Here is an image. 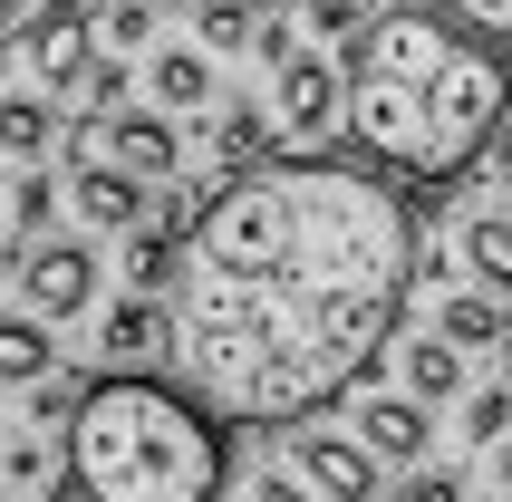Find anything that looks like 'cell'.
Here are the masks:
<instances>
[{"instance_id": "1", "label": "cell", "mask_w": 512, "mask_h": 502, "mask_svg": "<svg viewBox=\"0 0 512 502\" xmlns=\"http://www.w3.org/2000/svg\"><path fill=\"white\" fill-rule=\"evenodd\" d=\"M416 203L368 165H242L194 203L174 271V358L223 425L339 406L406 319Z\"/></svg>"}, {"instance_id": "2", "label": "cell", "mask_w": 512, "mask_h": 502, "mask_svg": "<svg viewBox=\"0 0 512 502\" xmlns=\"http://www.w3.org/2000/svg\"><path fill=\"white\" fill-rule=\"evenodd\" d=\"M348 78V136L406 184L474 174L484 126L512 107V58L445 10H368L339 58Z\"/></svg>"}, {"instance_id": "3", "label": "cell", "mask_w": 512, "mask_h": 502, "mask_svg": "<svg viewBox=\"0 0 512 502\" xmlns=\"http://www.w3.org/2000/svg\"><path fill=\"white\" fill-rule=\"evenodd\" d=\"M232 425L174 377L97 367L58 425V483L68 502H223Z\"/></svg>"}, {"instance_id": "4", "label": "cell", "mask_w": 512, "mask_h": 502, "mask_svg": "<svg viewBox=\"0 0 512 502\" xmlns=\"http://www.w3.org/2000/svg\"><path fill=\"white\" fill-rule=\"evenodd\" d=\"M271 136H281V155H329L348 136V78L329 49H290L271 68Z\"/></svg>"}, {"instance_id": "5", "label": "cell", "mask_w": 512, "mask_h": 502, "mask_svg": "<svg viewBox=\"0 0 512 502\" xmlns=\"http://www.w3.org/2000/svg\"><path fill=\"white\" fill-rule=\"evenodd\" d=\"M281 474L300 483L310 502H387V464H377L358 435L319 425V416H290L281 425Z\"/></svg>"}, {"instance_id": "6", "label": "cell", "mask_w": 512, "mask_h": 502, "mask_svg": "<svg viewBox=\"0 0 512 502\" xmlns=\"http://www.w3.org/2000/svg\"><path fill=\"white\" fill-rule=\"evenodd\" d=\"M87 49H97V0H29L20 20V68L39 87H78Z\"/></svg>"}, {"instance_id": "7", "label": "cell", "mask_w": 512, "mask_h": 502, "mask_svg": "<svg viewBox=\"0 0 512 502\" xmlns=\"http://www.w3.org/2000/svg\"><path fill=\"white\" fill-rule=\"evenodd\" d=\"M10 280H20V309H39V319H78V309L97 300V251L39 232V242L10 261Z\"/></svg>"}, {"instance_id": "8", "label": "cell", "mask_w": 512, "mask_h": 502, "mask_svg": "<svg viewBox=\"0 0 512 502\" xmlns=\"http://www.w3.org/2000/svg\"><path fill=\"white\" fill-rule=\"evenodd\" d=\"M97 155L107 165H126V174H145V184H165L174 165H184V116H165V107H116L107 126H97Z\"/></svg>"}, {"instance_id": "9", "label": "cell", "mask_w": 512, "mask_h": 502, "mask_svg": "<svg viewBox=\"0 0 512 502\" xmlns=\"http://www.w3.org/2000/svg\"><path fill=\"white\" fill-rule=\"evenodd\" d=\"M68 213L78 223H97V232H126L145 213V174H126V165H107V155H68Z\"/></svg>"}, {"instance_id": "10", "label": "cell", "mask_w": 512, "mask_h": 502, "mask_svg": "<svg viewBox=\"0 0 512 502\" xmlns=\"http://www.w3.org/2000/svg\"><path fill=\"white\" fill-rule=\"evenodd\" d=\"M174 348V319L165 300H145V290H116L107 309H97V367H145Z\"/></svg>"}, {"instance_id": "11", "label": "cell", "mask_w": 512, "mask_h": 502, "mask_svg": "<svg viewBox=\"0 0 512 502\" xmlns=\"http://www.w3.org/2000/svg\"><path fill=\"white\" fill-rule=\"evenodd\" d=\"M358 445L377 454V464H426L435 445V406H416V396H358Z\"/></svg>"}, {"instance_id": "12", "label": "cell", "mask_w": 512, "mask_h": 502, "mask_svg": "<svg viewBox=\"0 0 512 502\" xmlns=\"http://www.w3.org/2000/svg\"><path fill=\"white\" fill-rule=\"evenodd\" d=\"M145 87H155L165 116H203V107H213V49H194V39H155V49H145Z\"/></svg>"}, {"instance_id": "13", "label": "cell", "mask_w": 512, "mask_h": 502, "mask_svg": "<svg viewBox=\"0 0 512 502\" xmlns=\"http://www.w3.org/2000/svg\"><path fill=\"white\" fill-rule=\"evenodd\" d=\"M445 251H455V280H484V290L512 300V203L503 213H464Z\"/></svg>"}, {"instance_id": "14", "label": "cell", "mask_w": 512, "mask_h": 502, "mask_svg": "<svg viewBox=\"0 0 512 502\" xmlns=\"http://www.w3.org/2000/svg\"><path fill=\"white\" fill-rule=\"evenodd\" d=\"M387 348H397V387L416 396V406H445V396H464V348H455V338L416 329V338H387Z\"/></svg>"}, {"instance_id": "15", "label": "cell", "mask_w": 512, "mask_h": 502, "mask_svg": "<svg viewBox=\"0 0 512 502\" xmlns=\"http://www.w3.org/2000/svg\"><path fill=\"white\" fill-rule=\"evenodd\" d=\"M503 319H512V300L484 290V280H455V290L435 300V338H455L464 358H474V348H503Z\"/></svg>"}, {"instance_id": "16", "label": "cell", "mask_w": 512, "mask_h": 502, "mask_svg": "<svg viewBox=\"0 0 512 502\" xmlns=\"http://www.w3.org/2000/svg\"><path fill=\"white\" fill-rule=\"evenodd\" d=\"M116 271H126V290H145V300H165L174 271H184V232L155 223V213H136L126 223V251H116Z\"/></svg>"}, {"instance_id": "17", "label": "cell", "mask_w": 512, "mask_h": 502, "mask_svg": "<svg viewBox=\"0 0 512 502\" xmlns=\"http://www.w3.org/2000/svg\"><path fill=\"white\" fill-rule=\"evenodd\" d=\"M203 136H213V165H232V174H242V165H271V155H281V136H271V107H252V97H223Z\"/></svg>"}, {"instance_id": "18", "label": "cell", "mask_w": 512, "mask_h": 502, "mask_svg": "<svg viewBox=\"0 0 512 502\" xmlns=\"http://www.w3.org/2000/svg\"><path fill=\"white\" fill-rule=\"evenodd\" d=\"M58 367V338L39 309H0V387H29V377H49Z\"/></svg>"}, {"instance_id": "19", "label": "cell", "mask_w": 512, "mask_h": 502, "mask_svg": "<svg viewBox=\"0 0 512 502\" xmlns=\"http://www.w3.org/2000/svg\"><path fill=\"white\" fill-rule=\"evenodd\" d=\"M58 145V107H49V87L39 97H0V165H39Z\"/></svg>"}, {"instance_id": "20", "label": "cell", "mask_w": 512, "mask_h": 502, "mask_svg": "<svg viewBox=\"0 0 512 502\" xmlns=\"http://www.w3.org/2000/svg\"><path fill=\"white\" fill-rule=\"evenodd\" d=\"M58 493V445L49 435H10L0 454V502H49Z\"/></svg>"}, {"instance_id": "21", "label": "cell", "mask_w": 512, "mask_h": 502, "mask_svg": "<svg viewBox=\"0 0 512 502\" xmlns=\"http://www.w3.org/2000/svg\"><path fill=\"white\" fill-rule=\"evenodd\" d=\"M58 174L49 165H10V223H20V242H39V232H58Z\"/></svg>"}, {"instance_id": "22", "label": "cell", "mask_w": 512, "mask_h": 502, "mask_svg": "<svg viewBox=\"0 0 512 502\" xmlns=\"http://www.w3.org/2000/svg\"><path fill=\"white\" fill-rule=\"evenodd\" d=\"M155 39H165L155 0H97V49H116V58H145Z\"/></svg>"}, {"instance_id": "23", "label": "cell", "mask_w": 512, "mask_h": 502, "mask_svg": "<svg viewBox=\"0 0 512 502\" xmlns=\"http://www.w3.org/2000/svg\"><path fill=\"white\" fill-rule=\"evenodd\" d=\"M252 10H261V0H194V49L242 58V49H252Z\"/></svg>"}, {"instance_id": "24", "label": "cell", "mask_w": 512, "mask_h": 502, "mask_svg": "<svg viewBox=\"0 0 512 502\" xmlns=\"http://www.w3.org/2000/svg\"><path fill=\"white\" fill-rule=\"evenodd\" d=\"M126 87H136V68L116 49H87V68H78V97H87V116H116L126 107Z\"/></svg>"}, {"instance_id": "25", "label": "cell", "mask_w": 512, "mask_h": 502, "mask_svg": "<svg viewBox=\"0 0 512 502\" xmlns=\"http://www.w3.org/2000/svg\"><path fill=\"white\" fill-rule=\"evenodd\" d=\"M78 406V367H49V377H29V435H58Z\"/></svg>"}, {"instance_id": "26", "label": "cell", "mask_w": 512, "mask_h": 502, "mask_svg": "<svg viewBox=\"0 0 512 502\" xmlns=\"http://www.w3.org/2000/svg\"><path fill=\"white\" fill-rule=\"evenodd\" d=\"M426 10H445L455 29H474V39H493L512 58V0H426Z\"/></svg>"}, {"instance_id": "27", "label": "cell", "mask_w": 512, "mask_h": 502, "mask_svg": "<svg viewBox=\"0 0 512 502\" xmlns=\"http://www.w3.org/2000/svg\"><path fill=\"white\" fill-rule=\"evenodd\" d=\"M493 435H512V377L503 387H464V445H493Z\"/></svg>"}, {"instance_id": "28", "label": "cell", "mask_w": 512, "mask_h": 502, "mask_svg": "<svg viewBox=\"0 0 512 502\" xmlns=\"http://www.w3.org/2000/svg\"><path fill=\"white\" fill-rule=\"evenodd\" d=\"M290 49H300V20H290L281 0H261V10H252V58H261V68H281Z\"/></svg>"}, {"instance_id": "29", "label": "cell", "mask_w": 512, "mask_h": 502, "mask_svg": "<svg viewBox=\"0 0 512 502\" xmlns=\"http://www.w3.org/2000/svg\"><path fill=\"white\" fill-rule=\"evenodd\" d=\"M300 20H310V39H358V20H368V10H358V0H310Z\"/></svg>"}, {"instance_id": "30", "label": "cell", "mask_w": 512, "mask_h": 502, "mask_svg": "<svg viewBox=\"0 0 512 502\" xmlns=\"http://www.w3.org/2000/svg\"><path fill=\"white\" fill-rule=\"evenodd\" d=\"M397 502H464V483H455V474H406Z\"/></svg>"}, {"instance_id": "31", "label": "cell", "mask_w": 512, "mask_h": 502, "mask_svg": "<svg viewBox=\"0 0 512 502\" xmlns=\"http://www.w3.org/2000/svg\"><path fill=\"white\" fill-rule=\"evenodd\" d=\"M252 502H310V493H300V483H290L281 464H271V474H252Z\"/></svg>"}, {"instance_id": "32", "label": "cell", "mask_w": 512, "mask_h": 502, "mask_svg": "<svg viewBox=\"0 0 512 502\" xmlns=\"http://www.w3.org/2000/svg\"><path fill=\"white\" fill-rule=\"evenodd\" d=\"M484 454H493V493H512V435H493Z\"/></svg>"}, {"instance_id": "33", "label": "cell", "mask_w": 512, "mask_h": 502, "mask_svg": "<svg viewBox=\"0 0 512 502\" xmlns=\"http://www.w3.org/2000/svg\"><path fill=\"white\" fill-rule=\"evenodd\" d=\"M10 68H20V29H0V78H10Z\"/></svg>"}, {"instance_id": "34", "label": "cell", "mask_w": 512, "mask_h": 502, "mask_svg": "<svg viewBox=\"0 0 512 502\" xmlns=\"http://www.w3.org/2000/svg\"><path fill=\"white\" fill-rule=\"evenodd\" d=\"M29 20V0H0V29H20Z\"/></svg>"}, {"instance_id": "35", "label": "cell", "mask_w": 512, "mask_h": 502, "mask_svg": "<svg viewBox=\"0 0 512 502\" xmlns=\"http://www.w3.org/2000/svg\"><path fill=\"white\" fill-rule=\"evenodd\" d=\"M503 367H512V319H503Z\"/></svg>"}, {"instance_id": "36", "label": "cell", "mask_w": 512, "mask_h": 502, "mask_svg": "<svg viewBox=\"0 0 512 502\" xmlns=\"http://www.w3.org/2000/svg\"><path fill=\"white\" fill-rule=\"evenodd\" d=\"M0 280H10V251H0Z\"/></svg>"}, {"instance_id": "37", "label": "cell", "mask_w": 512, "mask_h": 502, "mask_svg": "<svg viewBox=\"0 0 512 502\" xmlns=\"http://www.w3.org/2000/svg\"><path fill=\"white\" fill-rule=\"evenodd\" d=\"M484 502H512V493H484Z\"/></svg>"}]
</instances>
